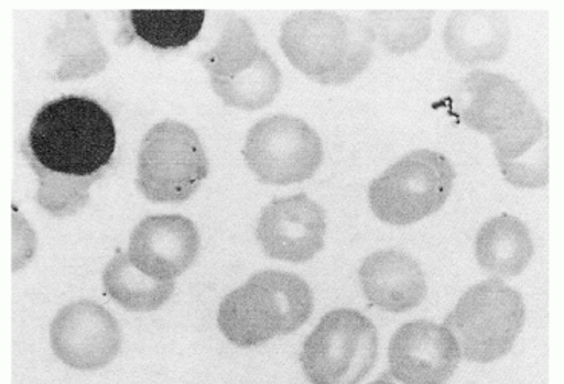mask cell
Returning a JSON list of instances; mask_svg holds the SVG:
<instances>
[{"mask_svg": "<svg viewBox=\"0 0 564 384\" xmlns=\"http://www.w3.org/2000/svg\"><path fill=\"white\" fill-rule=\"evenodd\" d=\"M369 384H395V382H394V378H392L388 372V374L381 375L380 378H377V380H375V382L369 383Z\"/></svg>", "mask_w": 564, "mask_h": 384, "instance_id": "484cf974", "label": "cell"}, {"mask_svg": "<svg viewBox=\"0 0 564 384\" xmlns=\"http://www.w3.org/2000/svg\"><path fill=\"white\" fill-rule=\"evenodd\" d=\"M455 100L463 123L489 139L517 125L534 107L516 80L481 69L463 80Z\"/></svg>", "mask_w": 564, "mask_h": 384, "instance_id": "4fadbf2b", "label": "cell"}, {"mask_svg": "<svg viewBox=\"0 0 564 384\" xmlns=\"http://www.w3.org/2000/svg\"><path fill=\"white\" fill-rule=\"evenodd\" d=\"M389 375L403 384H446L462 354L445 325L414 320L397 329L388 348Z\"/></svg>", "mask_w": 564, "mask_h": 384, "instance_id": "8fae6325", "label": "cell"}, {"mask_svg": "<svg viewBox=\"0 0 564 384\" xmlns=\"http://www.w3.org/2000/svg\"><path fill=\"white\" fill-rule=\"evenodd\" d=\"M359 281L368 300L387 312L402 314L417 308L427 294L422 266L402 251L372 252L361 263Z\"/></svg>", "mask_w": 564, "mask_h": 384, "instance_id": "5bb4252c", "label": "cell"}, {"mask_svg": "<svg viewBox=\"0 0 564 384\" xmlns=\"http://www.w3.org/2000/svg\"><path fill=\"white\" fill-rule=\"evenodd\" d=\"M200 234L188 217L150 216L135 224L128 257L148 277L174 282L196 262Z\"/></svg>", "mask_w": 564, "mask_h": 384, "instance_id": "7c38bea8", "label": "cell"}, {"mask_svg": "<svg viewBox=\"0 0 564 384\" xmlns=\"http://www.w3.org/2000/svg\"><path fill=\"white\" fill-rule=\"evenodd\" d=\"M453 163L437 151L417 150L392 163L369 185V207L377 219L408 227L435 215L449 199Z\"/></svg>", "mask_w": 564, "mask_h": 384, "instance_id": "5b68a950", "label": "cell"}, {"mask_svg": "<svg viewBox=\"0 0 564 384\" xmlns=\"http://www.w3.org/2000/svg\"><path fill=\"white\" fill-rule=\"evenodd\" d=\"M509 42L511 25L508 18L497 11H455L443 30L447 54L465 67L501 59Z\"/></svg>", "mask_w": 564, "mask_h": 384, "instance_id": "2e32d148", "label": "cell"}, {"mask_svg": "<svg viewBox=\"0 0 564 384\" xmlns=\"http://www.w3.org/2000/svg\"><path fill=\"white\" fill-rule=\"evenodd\" d=\"M325 209L305 193L271 200L262 209L256 237L268 257L288 263L310 262L325 246Z\"/></svg>", "mask_w": 564, "mask_h": 384, "instance_id": "30bf717a", "label": "cell"}, {"mask_svg": "<svg viewBox=\"0 0 564 384\" xmlns=\"http://www.w3.org/2000/svg\"><path fill=\"white\" fill-rule=\"evenodd\" d=\"M532 255L534 242L531 232L516 216L494 217L477 232V263L496 278L517 277L527 270Z\"/></svg>", "mask_w": 564, "mask_h": 384, "instance_id": "ac0fdd59", "label": "cell"}, {"mask_svg": "<svg viewBox=\"0 0 564 384\" xmlns=\"http://www.w3.org/2000/svg\"><path fill=\"white\" fill-rule=\"evenodd\" d=\"M208 174L200 139L185 123L163 120L143 138L135 186L153 204L188 200Z\"/></svg>", "mask_w": 564, "mask_h": 384, "instance_id": "52a82bcc", "label": "cell"}, {"mask_svg": "<svg viewBox=\"0 0 564 384\" xmlns=\"http://www.w3.org/2000/svg\"><path fill=\"white\" fill-rule=\"evenodd\" d=\"M379 332L356 309H334L322 317L301 352L311 384H359L376 366Z\"/></svg>", "mask_w": 564, "mask_h": 384, "instance_id": "8992f818", "label": "cell"}, {"mask_svg": "<svg viewBox=\"0 0 564 384\" xmlns=\"http://www.w3.org/2000/svg\"><path fill=\"white\" fill-rule=\"evenodd\" d=\"M527 320V306L519 290L501 278L470 286L446 317L462 359L488 364L509 354Z\"/></svg>", "mask_w": 564, "mask_h": 384, "instance_id": "277c9868", "label": "cell"}, {"mask_svg": "<svg viewBox=\"0 0 564 384\" xmlns=\"http://www.w3.org/2000/svg\"><path fill=\"white\" fill-rule=\"evenodd\" d=\"M365 21L375 30L384 50L395 56L417 52L433 33L430 11H371Z\"/></svg>", "mask_w": 564, "mask_h": 384, "instance_id": "cb8c5ba5", "label": "cell"}, {"mask_svg": "<svg viewBox=\"0 0 564 384\" xmlns=\"http://www.w3.org/2000/svg\"><path fill=\"white\" fill-rule=\"evenodd\" d=\"M212 85L227 107L257 111L274 102L282 88V73L270 54L263 50L254 67L235 79H212Z\"/></svg>", "mask_w": 564, "mask_h": 384, "instance_id": "7402d4cb", "label": "cell"}, {"mask_svg": "<svg viewBox=\"0 0 564 384\" xmlns=\"http://www.w3.org/2000/svg\"><path fill=\"white\" fill-rule=\"evenodd\" d=\"M375 30L365 19L333 11H301L280 30L279 44L295 69L323 85H344L375 57Z\"/></svg>", "mask_w": 564, "mask_h": 384, "instance_id": "7a4b0ae2", "label": "cell"}, {"mask_svg": "<svg viewBox=\"0 0 564 384\" xmlns=\"http://www.w3.org/2000/svg\"><path fill=\"white\" fill-rule=\"evenodd\" d=\"M108 296L132 312H153L162 308L176 289L174 282L154 281L132 265L127 252H118L102 275Z\"/></svg>", "mask_w": 564, "mask_h": 384, "instance_id": "d6986e66", "label": "cell"}, {"mask_svg": "<svg viewBox=\"0 0 564 384\" xmlns=\"http://www.w3.org/2000/svg\"><path fill=\"white\" fill-rule=\"evenodd\" d=\"M491 142L506 182L521 189H540L547 185V127L535 105L517 125L491 139Z\"/></svg>", "mask_w": 564, "mask_h": 384, "instance_id": "9a60e30c", "label": "cell"}, {"mask_svg": "<svg viewBox=\"0 0 564 384\" xmlns=\"http://www.w3.org/2000/svg\"><path fill=\"white\" fill-rule=\"evenodd\" d=\"M46 53L56 62L53 80H84L107 68L110 54L100 42L95 23L87 14L72 13L46 37Z\"/></svg>", "mask_w": 564, "mask_h": 384, "instance_id": "e0dca14e", "label": "cell"}, {"mask_svg": "<svg viewBox=\"0 0 564 384\" xmlns=\"http://www.w3.org/2000/svg\"><path fill=\"white\" fill-rule=\"evenodd\" d=\"M36 234L31 230L29 222L19 212L13 216V271L18 273L23 266L29 265L36 252Z\"/></svg>", "mask_w": 564, "mask_h": 384, "instance_id": "d4e9b609", "label": "cell"}, {"mask_svg": "<svg viewBox=\"0 0 564 384\" xmlns=\"http://www.w3.org/2000/svg\"><path fill=\"white\" fill-rule=\"evenodd\" d=\"M50 343L57 359L76 371H99L122 348L119 321L95 300L64 306L50 326Z\"/></svg>", "mask_w": 564, "mask_h": 384, "instance_id": "9c48e42d", "label": "cell"}, {"mask_svg": "<svg viewBox=\"0 0 564 384\" xmlns=\"http://www.w3.org/2000/svg\"><path fill=\"white\" fill-rule=\"evenodd\" d=\"M25 146L54 173L73 177L105 174L116 151L115 120L95 99L62 96L34 116Z\"/></svg>", "mask_w": 564, "mask_h": 384, "instance_id": "6da1fadb", "label": "cell"}, {"mask_svg": "<svg viewBox=\"0 0 564 384\" xmlns=\"http://www.w3.org/2000/svg\"><path fill=\"white\" fill-rule=\"evenodd\" d=\"M242 154L259 182L285 186L310 180L317 173L323 143L305 120L275 114L248 131Z\"/></svg>", "mask_w": 564, "mask_h": 384, "instance_id": "ba28073f", "label": "cell"}, {"mask_svg": "<svg viewBox=\"0 0 564 384\" xmlns=\"http://www.w3.org/2000/svg\"><path fill=\"white\" fill-rule=\"evenodd\" d=\"M313 310L308 283L295 274L268 270L252 275L224 298L217 323L229 343L256 348L299 331Z\"/></svg>", "mask_w": 564, "mask_h": 384, "instance_id": "3957f363", "label": "cell"}, {"mask_svg": "<svg viewBox=\"0 0 564 384\" xmlns=\"http://www.w3.org/2000/svg\"><path fill=\"white\" fill-rule=\"evenodd\" d=\"M131 29L135 36L155 50L184 48L200 33L204 10H132Z\"/></svg>", "mask_w": 564, "mask_h": 384, "instance_id": "44dd1931", "label": "cell"}, {"mask_svg": "<svg viewBox=\"0 0 564 384\" xmlns=\"http://www.w3.org/2000/svg\"><path fill=\"white\" fill-rule=\"evenodd\" d=\"M263 50L247 19L231 18L225 23L217 44L198 56L212 79H235L254 67Z\"/></svg>", "mask_w": 564, "mask_h": 384, "instance_id": "ffe728a7", "label": "cell"}, {"mask_svg": "<svg viewBox=\"0 0 564 384\" xmlns=\"http://www.w3.org/2000/svg\"><path fill=\"white\" fill-rule=\"evenodd\" d=\"M22 154L39 177L36 193L39 207L54 217L77 215L88 204L91 185L104 176V174H97L93 177H73L54 173L36 162L25 143L22 146Z\"/></svg>", "mask_w": 564, "mask_h": 384, "instance_id": "603a6c76", "label": "cell"}]
</instances>
